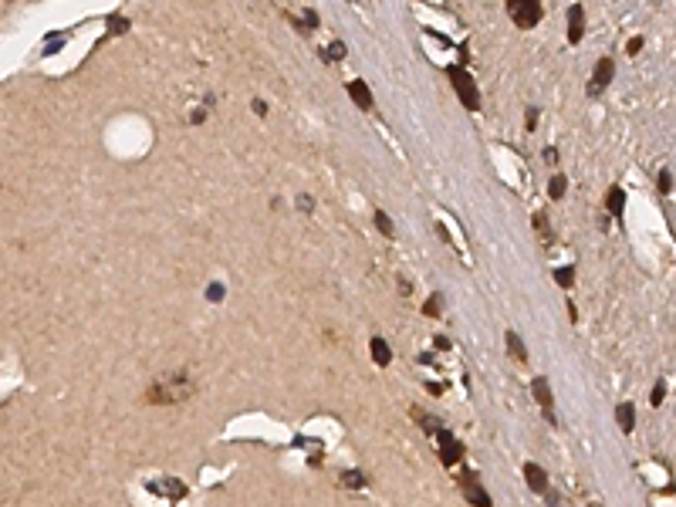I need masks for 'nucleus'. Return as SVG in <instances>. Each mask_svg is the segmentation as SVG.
Listing matches in <instances>:
<instances>
[{
    "label": "nucleus",
    "instance_id": "4468645a",
    "mask_svg": "<svg viewBox=\"0 0 676 507\" xmlns=\"http://www.w3.org/2000/svg\"><path fill=\"white\" fill-rule=\"evenodd\" d=\"M605 210H609V214L616 216V220H619V216H622V210H626V193H622L619 186H612V190L605 193Z\"/></svg>",
    "mask_w": 676,
    "mask_h": 507
},
{
    "label": "nucleus",
    "instance_id": "f03ea898",
    "mask_svg": "<svg viewBox=\"0 0 676 507\" xmlns=\"http://www.w3.org/2000/svg\"><path fill=\"white\" fill-rule=\"evenodd\" d=\"M446 75H450V81H453L457 98L464 102V109L477 112V109H481V95H477V85H474V78H470V71H464L460 64H450V68H446Z\"/></svg>",
    "mask_w": 676,
    "mask_h": 507
},
{
    "label": "nucleus",
    "instance_id": "6ab92c4d",
    "mask_svg": "<svg viewBox=\"0 0 676 507\" xmlns=\"http://www.w3.org/2000/svg\"><path fill=\"white\" fill-rule=\"evenodd\" d=\"M375 227H379V234H386V237H392V220H389V214H382V210H375Z\"/></svg>",
    "mask_w": 676,
    "mask_h": 507
},
{
    "label": "nucleus",
    "instance_id": "0eeeda50",
    "mask_svg": "<svg viewBox=\"0 0 676 507\" xmlns=\"http://www.w3.org/2000/svg\"><path fill=\"white\" fill-rule=\"evenodd\" d=\"M436 440H440V460H443L446 467H453V464L464 460V443H457L450 433H440Z\"/></svg>",
    "mask_w": 676,
    "mask_h": 507
},
{
    "label": "nucleus",
    "instance_id": "dca6fc26",
    "mask_svg": "<svg viewBox=\"0 0 676 507\" xmlns=\"http://www.w3.org/2000/svg\"><path fill=\"white\" fill-rule=\"evenodd\" d=\"M565 190H568V179H565L561 173H555L551 176V183H548V196H551V200H561Z\"/></svg>",
    "mask_w": 676,
    "mask_h": 507
},
{
    "label": "nucleus",
    "instance_id": "cd10ccee",
    "mask_svg": "<svg viewBox=\"0 0 676 507\" xmlns=\"http://www.w3.org/2000/svg\"><path fill=\"white\" fill-rule=\"evenodd\" d=\"M524 125H527V132L538 125V109H527V116H524Z\"/></svg>",
    "mask_w": 676,
    "mask_h": 507
},
{
    "label": "nucleus",
    "instance_id": "7ed1b4c3",
    "mask_svg": "<svg viewBox=\"0 0 676 507\" xmlns=\"http://www.w3.org/2000/svg\"><path fill=\"white\" fill-rule=\"evenodd\" d=\"M507 14L518 27H534L541 20V0H507Z\"/></svg>",
    "mask_w": 676,
    "mask_h": 507
},
{
    "label": "nucleus",
    "instance_id": "f3484780",
    "mask_svg": "<svg viewBox=\"0 0 676 507\" xmlns=\"http://www.w3.org/2000/svg\"><path fill=\"white\" fill-rule=\"evenodd\" d=\"M342 487H348V490L366 487V477H362L359 470H345V473H342Z\"/></svg>",
    "mask_w": 676,
    "mask_h": 507
},
{
    "label": "nucleus",
    "instance_id": "f257e3e1",
    "mask_svg": "<svg viewBox=\"0 0 676 507\" xmlns=\"http://www.w3.org/2000/svg\"><path fill=\"white\" fill-rule=\"evenodd\" d=\"M193 396V382L186 375H173V379H163L149 389V403L156 406H170V403H183Z\"/></svg>",
    "mask_w": 676,
    "mask_h": 507
},
{
    "label": "nucleus",
    "instance_id": "72a5a7b5",
    "mask_svg": "<svg viewBox=\"0 0 676 507\" xmlns=\"http://www.w3.org/2000/svg\"><path fill=\"white\" fill-rule=\"evenodd\" d=\"M544 162L555 166V162H558V149H544Z\"/></svg>",
    "mask_w": 676,
    "mask_h": 507
},
{
    "label": "nucleus",
    "instance_id": "ddd939ff",
    "mask_svg": "<svg viewBox=\"0 0 676 507\" xmlns=\"http://www.w3.org/2000/svg\"><path fill=\"white\" fill-rule=\"evenodd\" d=\"M616 419H619V429H622V433H633V426H636V410H633V403H619Z\"/></svg>",
    "mask_w": 676,
    "mask_h": 507
},
{
    "label": "nucleus",
    "instance_id": "4be33fe9",
    "mask_svg": "<svg viewBox=\"0 0 676 507\" xmlns=\"http://www.w3.org/2000/svg\"><path fill=\"white\" fill-rule=\"evenodd\" d=\"M440 305H443V294H433V298L426 301V314L436 318V314H440Z\"/></svg>",
    "mask_w": 676,
    "mask_h": 507
},
{
    "label": "nucleus",
    "instance_id": "b1692460",
    "mask_svg": "<svg viewBox=\"0 0 676 507\" xmlns=\"http://www.w3.org/2000/svg\"><path fill=\"white\" fill-rule=\"evenodd\" d=\"M534 227H538V237H541V240H548V216H544V214H534Z\"/></svg>",
    "mask_w": 676,
    "mask_h": 507
},
{
    "label": "nucleus",
    "instance_id": "2f4dec72",
    "mask_svg": "<svg viewBox=\"0 0 676 507\" xmlns=\"http://www.w3.org/2000/svg\"><path fill=\"white\" fill-rule=\"evenodd\" d=\"M305 27H318V14L315 11H305Z\"/></svg>",
    "mask_w": 676,
    "mask_h": 507
},
{
    "label": "nucleus",
    "instance_id": "7c9ffc66",
    "mask_svg": "<svg viewBox=\"0 0 676 507\" xmlns=\"http://www.w3.org/2000/svg\"><path fill=\"white\" fill-rule=\"evenodd\" d=\"M626 51H629V55H639V51H642V38H633L626 44Z\"/></svg>",
    "mask_w": 676,
    "mask_h": 507
},
{
    "label": "nucleus",
    "instance_id": "412c9836",
    "mask_svg": "<svg viewBox=\"0 0 676 507\" xmlns=\"http://www.w3.org/2000/svg\"><path fill=\"white\" fill-rule=\"evenodd\" d=\"M555 281H558L561 288H572V281H575V271H572V268H558V271H555Z\"/></svg>",
    "mask_w": 676,
    "mask_h": 507
},
{
    "label": "nucleus",
    "instance_id": "9d476101",
    "mask_svg": "<svg viewBox=\"0 0 676 507\" xmlns=\"http://www.w3.org/2000/svg\"><path fill=\"white\" fill-rule=\"evenodd\" d=\"M524 480H527V487L534 490V494H544L548 490V477H544V470L538 464H524Z\"/></svg>",
    "mask_w": 676,
    "mask_h": 507
},
{
    "label": "nucleus",
    "instance_id": "bb28decb",
    "mask_svg": "<svg viewBox=\"0 0 676 507\" xmlns=\"http://www.w3.org/2000/svg\"><path fill=\"white\" fill-rule=\"evenodd\" d=\"M251 112H254V116H261V118H264V116H268V105H264L261 98H254V102H251Z\"/></svg>",
    "mask_w": 676,
    "mask_h": 507
},
{
    "label": "nucleus",
    "instance_id": "39448f33",
    "mask_svg": "<svg viewBox=\"0 0 676 507\" xmlns=\"http://www.w3.org/2000/svg\"><path fill=\"white\" fill-rule=\"evenodd\" d=\"M612 75H616V64H612V58H602L599 64H595V71H592V78H588V95H592V98L602 95V92L609 88Z\"/></svg>",
    "mask_w": 676,
    "mask_h": 507
},
{
    "label": "nucleus",
    "instance_id": "c756f323",
    "mask_svg": "<svg viewBox=\"0 0 676 507\" xmlns=\"http://www.w3.org/2000/svg\"><path fill=\"white\" fill-rule=\"evenodd\" d=\"M663 392H666V386H663V382H656V389H653V399H649L653 406H659V403H663Z\"/></svg>",
    "mask_w": 676,
    "mask_h": 507
},
{
    "label": "nucleus",
    "instance_id": "a211bd4d",
    "mask_svg": "<svg viewBox=\"0 0 676 507\" xmlns=\"http://www.w3.org/2000/svg\"><path fill=\"white\" fill-rule=\"evenodd\" d=\"M416 423H420L426 433H433V436H440V433H443V429H440V423H436L429 412H416Z\"/></svg>",
    "mask_w": 676,
    "mask_h": 507
},
{
    "label": "nucleus",
    "instance_id": "aec40b11",
    "mask_svg": "<svg viewBox=\"0 0 676 507\" xmlns=\"http://www.w3.org/2000/svg\"><path fill=\"white\" fill-rule=\"evenodd\" d=\"M322 58H325V61H342V58H345V44H342V41H335L329 51H322Z\"/></svg>",
    "mask_w": 676,
    "mask_h": 507
},
{
    "label": "nucleus",
    "instance_id": "5701e85b",
    "mask_svg": "<svg viewBox=\"0 0 676 507\" xmlns=\"http://www.w3.org/2000/svg\"><path fill=\"white\" fill-rule=\"evenodd\" d=\"M223 294H227V291H223V284H216V281L207 288V298H210L213 305H220V301H223Z\"/></svg>",
    "mask_w": 676,
    "mask_h": 507
},
{
    "label": "nucleus",
    "instance_id": "2eb2a0df",
    "mask_svg": "<svg viewBox=\"0 0 676 507\" xmlns=\"http://www.w3.org/2000/svg\"><path fill=\"white\" fill-rule=\"evenodd\" d=\"M504 342H507V352H511V359H514V362H527V349H524L521 335L507 332V335H504Z\"/></svg>",
    "mask_w": 676,
    "mask_h": 507
},
{
    "label": "nucleus",
    "instance_id": "a878e982",
    "mask_svg": "<svg viewBox=\"0 0 676 507\" xmlns=\"http://www.w3.org/2000/svg\"><path fill=\"white\" fill-rule=\"evenodd\" d=\"M673 190V179H670V173H659V193H670Z\"/></svg>",
    "mask_w": 676,
    "mask_h": 507
},
{
    "label": "nucleus",
    "instance_id": "20e7f679",
    "mask_svg": "<svg viewBox=\"0 0 676 507\" xmlns=\"http://www.w3.org/2000/svg\"><path fill=\"white\" fill-rule=\"evenodd\" d=\"M146 490L163 497V501H183L186 497V484L176 480V477H153V480H146Z\"/></svg>",
    "mask_w": 676,
    "mask_h": 507
},
{
    "label": "nucleus",
    "instance_id": "423d86ee",
    "mask_svg": "<svg viewBox=\"0 0 676 507\" xmlns=\"http://www.w3.org/2000/svg\"><path fill=\"white\" fill-rule=\"evenodd\" d=\"M531 392H534V399H538L541 410H544V419H548V423H555V403H551V386H548V379L538 375V379L531 382Z\"/></svg>",
    "mask_w": 676,
    "mask_h": 507
},
{
    "label": "nucleus",
    "instance_id": "f8f14e48",
    "mask_svg": "<svg viewBox=\"0 0 676 507\" xmlns=\"http://www.w3.org/2000/svg\"><path fill=\"white\" fill-rule=\"evenodd\" d=\"M464 490H467V501H470V504H477V507H490V497H487V490H483L481 484H477V480H470V477H467Z\"/></svg>",
    "mask_w": 676,
    "mask_h": 507
},
{
    "label": "nucleus",
    "instance_id": "393cba45",
    "mask_svg": "<svg viewBox=\"0 0 676 507\" xmlns=\"http://www.w3.org/2000/svg\"><path fill=\"white\" fill-rule=\"evenodd\" d=\"M109 31H112V34H122V31H129V20H125V18H112V20H109Z\"/></svg>",
    "mask_w": 676,
    "mask_h": 507
},
{
    "label": "nucleus",
    "instance_id": "6e6552de",
    "mask_svg": "<svg viewBox=\"0 0 676 507\" xmlns=\"http://www.w3.org/2000/svg\"><path fill=\"white\" fill-rule=\"evenodd\" d=\"M581 31H585V11H581V4H575V7H568V41L579 44Z\"/></svg>",
    "mask_w": 676,
    "mask_h": 507
},
{
    "label": "nucleus",
    "instance_id": "9b49d317",
    "mask_svg": "<svg viewBox=\"0 0 676 507\" xmlns=\"http://www.w3.org/2000/svg\"><path fill=\"white\" fill-rule=\"evenodd\" d=\"M368 349H372V362H375V366H389V362H392V349H389L386 338L375 335V338L368 342Z\"/></svg>",
    "mask_w": 676,
    "mask_h": 507
},
{
    "label": "nucleus",
    "instance_id": "473e14b6",
    "mask_svg": "<svg viewBox=\"0 0 676 507\" xmlns=\"http://www.w3.org/2000/svg\"><path fill=\"white\" fill-rule=\"evenodd\" d=\"M203 118H207V109H196L193 116H190V122H193V125H200V122H203Z\"/></svg>",
    "mask_w": 676,
    "mask_h": 507
},
{
    "label": "nucleus",
    "instance_id": "c85d7f7f",
    "mask_svg": "<svg viewBox=\"0 0 676 507\" xmlns=\"http://www.w3.org/2000/svg\"><path fill=\"white\" fill-rule=\"evenodd\" d=\"M298 210H301V214L315 210V200H311V196H298Z\"/></svg>",
    "mask_w": 676,
    "mask_h": 507
},
{
    "label": "nucleus",
    "instance_id": "1a4fd4ad",
    "mask_svg": "<svg viewBox=\"0 0 676 507\" xmlns=\"http://www.w3.org/2000/svg\"><path fill=\"white\" fill-rule=\"evenodd\" d=\"M348 95H352V102H355L362 112H368V109H372V92H368L366 81H359V78L348 81Z\"/></svg>",
    "mask_w": 676,
    "mask_h": 507
}]
</instances>
